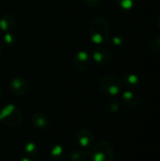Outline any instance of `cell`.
Instances as JSON below:
<instances>
[{"mask_svg":"<svg viewBox=\"0 0 160 161\" xmlns=\"http://www.w3.org/2000/svg\"><path fill=\"white\" fill-rule=\"evenodd\" d=\"M91 41L97 46L106 44L110 37V25L104 16L96 17L92 20L89 28Z\"/></svg>","mask_w":160,"mask_h":161,"instance_id":"6da1fadb","label":"cell"},{"mask_svg":"<svg viewBox=\"0 0 160 161\" xmlns=\"http://www.w3.org/2000/svg\"><path fill=\"white\" fill-rule=\"evenodd\" d=\"M89 157L91 161H113L114 149L110 142L101 140L91 146Z\"/></svg>","mask_w":160,"mask_h":161,"instance_id":"7a4b0ae2","label":"cell"},{"mask_svg":"<svg viewBox=\"0 0 160 161\" xmlns=\"http://www.w3.org/2000/svg\"><path fill=\"white\" fill-rule=\"evenodd\" d=\"M23 114L18 107L9 104L0 110V122L8 126H17L22 123Z\"/></svg>","mask_w":160,"mask_h":161,"instance_id":"3957f363","label":"cell"},{"mask_svg":"<svg viewBox=\"0 0 160 161\" xmlns=\"http://www.w3.org/2000/svg\"><path fill=\"white\" fill-rule=\"evenodd\" d=\"M100 88L105 94L115 96L122 91V81L114 75H106L100 79Z\"/></svg>","mask_w":160,"mask_h":161,"instance_id":"277c9868","label":"cell"},{"mask_svg":"<svg viewBox=\"0 0 160 161\" xmlns=\"http://www.w3.org/2000/svg\"><path fill=\"white\" fill-rule=\"evenodd\" d=\"M8 90L13 95L24 96L29 90V84L25 78L22 76H16L9 81Z\"/></svg>","mask_w":160,"mask_h":161,"instance_id":"5b68a950","label":"cell"},{"mask_svg":"<svg viewBox=\"0 0 160 161\" xmlns=\"http://www.w3.org/2000/svg\"><path fill=\"white\" fill-rule=\"evenodd\" d=\"M91 56V59L100 66L108 65L112 59L110 52L104 46H96L92 50Z\"/></svg>","mask_w":160,"mask_h":161,"instance_id":"8992f818","label":"cell"},{"mask_svg":"<svg viewBox=\"0 0 160 161\" xmlns=\"http://www.w3.org/2000/svg\"><path fill=\"white\" fill-rule=\"evenodd\" d=\"M74 67L78 72H86L91 63V56L84 50L78 51L74 58Z\"/></svg>","mask_w":160,"mask_h":161,"instance_id":"52a82bcc","label":"cell"},{"mask_svg":"<svg viewBox=\"0 0 160 161\" xmlns=\"http://www.w3.org/2000/svg\"><path fill=\"white\" fill-rule=\"evenodd\" d=\"M94 135L88 128H81L76 132V142L83 149L91 148L94 142Z\"/></svg>","mask_w":160,"mask_h":161,"instance_id":"ba28073f","label":"cell"},{"mask_svg":"<svg viewBox=\"0 0 160 161\" xmlns=\"http://www.w3.org/2000/svg\"><path fill=\"white\" fill-rule=\"evenodd\" d=\"M31 124L32 125L38 129V130H44L49 126L50 121L48 116L41 111H38L33 114L31 118Z\"/></svg>","mask_w":160,"mask_h":161,"instance_id":"9c48e42d","label":"cell"},{"mask_svg":"<svg viewBox=\"0 0 160 161\" xmlns=\"http://www.w3.org/2000/svg\"><path fill=\"white\" fill-rule=\"evenodd\" d=\"M16 25V17L12 13H5L0 18V30L3 32H10Z\"/></svg>","mask_w":160,"mask_h":161,"instance_id":"30bf717a","label":"cell"},{"mask_svg":"<svg viewBox=\"0 0 160 161\" xmlns=\"http://www.w3.org/2000/svg\"><path fill=\"white\" fill-rule=\"evenodd\" d=\"M123 102L125 107L129 108H133L139 106L141 102V98L136 92L132 91H126L123 94Z\"/></svg>","mask_w":160,"mask_h":161,"instance_id":"8fae6325","label":"cell"},{"mask_svg":"<svg viewBox=\"0 0 160 161\" xmlns=\"http://www.w3.org/2000/svg\"><path fill=\"white\" fill-rule=\"evenodd\" d=\"M64 156V148L60 144H53L49 148V158L50 160L58 161L60 160Z\"/></svg>","mask_w":160,"mask_h":161,"instance_id":"7c38bea8","label":"cell"},{"mask_svg":"<svg viewBox=\"0 0 160 161\" xmlns=\"http://www.w3.org/2000/svg\"><path fill=\"white\" fill-rule=\"evenodd\" d=\"M24 153H25V157L34 159V158H37L39 157L40 149H39V146L35 142H27L24 146Z\"/></svg>","mask_w":160,"mask_h":161,"instance_id":"4fadbf2b","label":"cell"},{"mask_svg":"<svg viewBox=\"0 0 160 161\" xmlns=\"http://www.w3.org/2000/svg\"><path fill=\"white\" fill-rule=\"evenodd\" d=\"M124 83L127 88L135 89L140 85V77L135 74H126L124 75Z\"/></svg>","mask_w":160,"mask_h":161,"instance_id":"5bb4252c","label":"cell"},{"mask_svg":"<svg viewBox=\"0 0 160 161\" xmlns=\"http://www.w3.org/2000/svg\"><path fill=\"white\" fill-rule=\"evenodd\" d=\"M88 153L85 150H74L70 154V160L71 161H86L88 158Z\"/></svg>","mask_w":160,"mask_h":161,"instance_id":"9a60e30c","label":"cell"},{"mask_svg":"<svg viewBox=\"0 0 160 161\" xmlns=\"http://www.w3.org/2000/svg\"><path fill=\"white\" fill-rule=\"evenodd\" d=\"M3 42L4 43L8 46V47H13L16 42H17V39H16V35L13 34L11 31L10 32H6L3 36Z\"/></svg>","mask_w":160,"mask_h":161,"instance_id":"2e32d148","label":"cell"},{"mask_svg":"<svg viewBox=\"0 0 160 161\" xmlns=\"http://www.w3.org/2000/svg\"><path fill=\"white\" fill-rule=\"evenodd\" d=\"M136 0H116L117 6L124 10H129L134 8Z\"/></svg>","mask_w":160,"mask_h":161,"instance_id":"e0dca14e","label":"cell"},{"mask_svg":"<svg viewBox=\"0 0 160 161\" xmlns=\"http://www.w3.org/2000/svg\"><path fill=\"white\" fill-rule=\"evenodd\" d=\"M106 109H107V111H108L110 113L117 112L120 109V104L117 100H110L107 103Z\"/></svg>","mask_w":160,"mask_h":161,"instance_id":"ac0fdd59","label":"cell"},{"mask_svg":"<svg viewBox=\"0 0 160 161\" xmlns=\"http://www.w3.org/2000/svg\"><path fill=\"white\" fill-rule=\"evenodd\" d=\"M150 49L154 54H160V36L154 38L150 43Z\"/></svg>","mask_w":160,"mask_h":161,"instance_id":"d6986e66","label":"cell"},{"mask_svg":"<svg viewBox=\"0 0 160 161\" xmlns=\"http://www.w3.org/2000/svg\"><path fill=\"white\" fill-rule=\"evenodd\" d=\"M112 43L115 45V46H122L124 42H125V37L121 35V34H118V35H115L112 40H111Z\"/></svg>","mask_w":160,"mask_h":161,"instance_id":"ffe728a7","label":"cell"},{"mask_svg":"<svg viewBox=\"0 0 160 161\" xmlns=\"http://www.w3.org/2000/svg\"><path fill=\"white\" fill-rule=\"evenodd\" d=\"M103 0H82L83 4L88 8H96L98 7Z\"/></svg>","mask_w":160,"mask_h":161,"instance_id":"44dd1931","label":"cell"},{"mask_svg":"<svg viewBox=\"0 0 160 161\" xmlns=\"http://www.w3.org/2000/svg\"><path fill=\"white\" fill-rule=\"evenodd\" d=\"M20 161H34V159H32V158H27V157H25V158H21Z\"/></svg>","mask_w":160,"mask_h":161,"instance_id":"7402d4cb","label":"cell"},{"mask_svg":"<svg viewBox=\"0 0 160 161\" xmlns=\"http://www.w3.org/2000/svg\"><path fill=\"white\" fill-rule=\"evenodd\" d=\"M2 50H3V43H2L1 41H0V53L2 52Z\"/></svg>","mask_w":160,"mask_h":161,"instance_id":"603a6c76","label":"cell"},{"mask_svg":"<svg viewBox=\"0 0 160 161\" xmlns=\"http://www.w3.org/2000/svg\"><path fill=\"white\" fill-rule=\"evenodd\" d=\"M157 26H158V28L160 29V17L158 18V20H157Z\"/></svg>","mask_w":160,"mask_h":161,"instance_id":"cb8c5ba5","label":"cell"},{"mask_svg":"<svg viewBox=\"0 0 160 161\" xmlns=\"http://www.w3.org/2000/svg\"><path fill=\"white\" fill-rule=\"evenodd\" d=\"M2 96H3V92H2V90L0 89V100L2 99Z\"/></svg>","mask_w":160,"mask_h":161,"instance_id":"d4e9b609","label":"cell"},{"mask_svg":"<svg viewBox=\"0 0 160 161\" xmlns=\"http://www.w3.org/2000/svg\"><path fill=\"white\" fill-rule=\"evenodd\" d=\"M66 1H68V2H74L75 0H66Z\"/></svg>","mask_w":160,"mask_h":161,"instance_id":"484cf974","label":"cell"},{"mask_svg":"<svg viewBox=\"0 0 160 161\" xmlns=\"http://www.w3.org/2000/svg\"><path fill=\"white\" fill-rule=\"evenodd\" d=\"M49 161H53V160H49Z\"/></svg>","mask_w":160,"mask_h":161,"instance_id":"4316f807","label":"cell"}]
</instances>
